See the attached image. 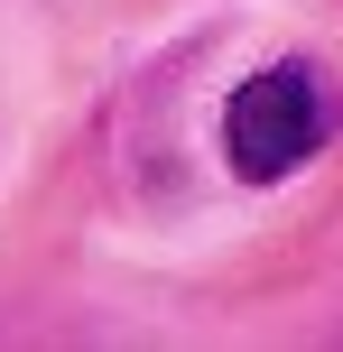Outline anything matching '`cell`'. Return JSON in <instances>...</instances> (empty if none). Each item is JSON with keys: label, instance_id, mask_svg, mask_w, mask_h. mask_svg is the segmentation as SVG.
<instances>
[{"label": "cell", "instance_id": "6da1fadb", "mask_svg": "<svg viewBox=\"0 0 343 352\" xmlns=\"http://www.w3.org/2000/svg\"><path fill=\"white\" fill-rule=\"evenodd\" d=\"M316 148H325V93H316L307 65H269V74H251L223 102V158L251 176V186L307 167Z\"/></svg>", "mask_w": 343, "mask_h": 352}]
</instances>
